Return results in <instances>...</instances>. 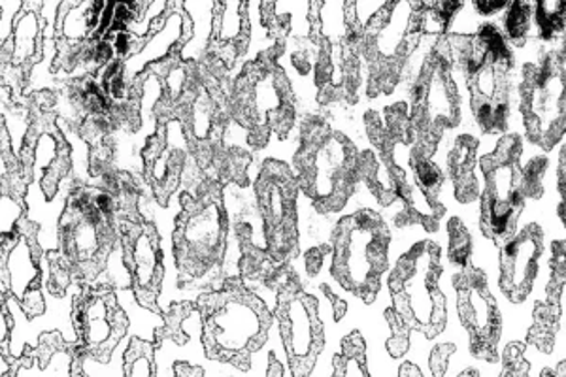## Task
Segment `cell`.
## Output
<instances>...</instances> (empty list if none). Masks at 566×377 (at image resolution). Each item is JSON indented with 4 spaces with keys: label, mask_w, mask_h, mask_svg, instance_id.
Returning a JSON list of instances; mask_svg holds the SVG:
<instances>
[{
    "label": "cell",
    "mask_w": 566,
    "mask_h": 377,
    "mask_svg": "<svg viewBox=\"0 0 566 377\" xmlns=\"http://www.w3.org/2000/svg\"><path fill=\"white\" fill-rule=\"evenodd\" d=\"M202 346L208 358L250 370L251 357L264 346L272 326L271 310L239 280L202 294Z\"/></svg>",
    "instance_id": "cell-1"
},
{
    "label": "cell",
    "mask_w": 566,
    "mask_h": 377,
    "mask_svg": "<svg viewBox=\"0 0 566 377\" xmlns=\"http://www.w3.org/2000/svg\"><path fill=\"white\" fill-rule=\"evenodd\" d=\"M227 208L219 187L181 197L176 218L175 256L184 287H213L227 259ZM210 289V291H212Z\"/></svg>",
    "instance_id": "cell-2"
},
{
    "label": "cell",
    "mask_w": 566,
    "mask_h": 377,
    "mask_svg": "<svg viewBox=\"0 0 566 377\" xmlns=\"http://www.w3.org/2000/svg\"><path fill=\"white\" fill-rule=\"evenodd\" d=\"M61 242L72 274L95 282L119 242L114 197L87 189L74 192L61 219Z\"/></svg>",
    "instance_id": "cell-3"
},
{
    "label": "cell",
    "mask_w": 566,
    "mask_h": 377,
    "mask_svg": "<svg viewBox=\"0 0 566 377\" xmlns=\"http://www.w3.org/2000/svg\"><path fill=\"white\" fill-rule=\"evenodd\" d=\"M357 155L352 142L325 123H314L298 155V184L322 211H338L355 187Z\"/></svg>",
    "instance_id": "cell-4"
},
{
    "label": "cell",
    "mask_w": 566,
    "mask_h": 377,
    "mask_svg": "<svg viewBox=\"0 0 566 377\" xmlns=\"http://www.w3.org/2000/svg\"><path fill=\"white\" fill-rule=\"evenodd\" d=\"M386 224L378 213L357 211L342 219L335 231L333 274L342 287L373 302L387 266Z\"/></svg>",
    "instance_id": "cell-5"
},
{
    "label": "cell",
    "mask_w": 566,
    "mask_h": 377,
    "mask_svg": "<svg viewBox=\"0 0 566 377\" xmlns=\"http://www.w3.org/2000/svg\"><path fill=\"white\" fill-rule=\"evenodd\" d=\"M437 250L431 243L413 248L399 262L391 277V314L412 333L434 338L446 325V304L438 293Z\"/></svg>",
    "instance_id": "cell-6"
},
{
    "label": "cell",
    "mask_w": 566,
    "mask_h": 377,
    "mask_svg": "<svg viewBox=\"0 0 566 377\" xmlns=\"http://www.w3.org/2000/svg\"><path fill=\"white\" fill-rule=\"evenodd\" d=\"M240 119L259 142L272 130L285 133L291 127L295 106L285 72L277 61L261 57L245 69L237 84Z\"/></svg>",
    "instance_id": "cell-7"
},
{
    "label": "cell",
    "mask_w": 566,
    "mask_h": 377,
    "mask_svg": "<svg viewBox=\"0 0 566 377\" xmlns=\"http://www.w3.org/2000/svg\"><path fill=\"white\" fill-rule=\"evenodd\" d=\"M276 317L293 377H310L325 347L317 301L295 280L277 287Z\"/></svg>",
    "instance_id": "cell-8"
},
{
    "label": "cell",
    "mask_w": 566,
    "mask_h": 377,
    "mask_svg": "<svg viewBox=\"0 0 566 377\" xmlns=\"http://www.w3.org/2000/svg\"><path fill=\"white\" fill-rule=\"evenodd\" d=\"M72 325L76 331L77 347L85 357L103 365L108 363L129 331V320L109 285H91L80 293L72 307Z\"/></svg>",
    "instance_id": "cell-9"
},
{
    "label": "cell",
    "mask_w": 566,
    "mask_h": 377,
    "mask_svg": "<svg viewBox=\"0 0 566 377\" xmlns=\"http://www.w3.org/2000/svg\"><path fill=\"white\" fill-rule=\"evenodd\" d=\"M296 179L280 163H266L258 181V206L269 240V261L282 264L296 250Z\"/></svg>",
    "instance_id": "cell-10"
},
{
    "label": "cell",
    "mask_w": 566,
    "mask_h": 377,
    "mask_svg": "<svg viewBox=\"0 0 566 377\" xmlns=\"http://www.w3.org/2000/svg\"><path fill=\"white\" fill-rule=\"evenodd\" d=\"M117 234L136 301L151 312H159L157 299L161 293L163 255L157 229L140 219L125 216L117 219Z\"/></svg>",
    "instance_id": "cell-11"
},
{
    "label": "cell",
    "mask_w": 566,
    "mask_h": 377,
    "mask_svg": "<svg viewBox=\"0 0 566 377\" xmlns=\"http://www.w3.org/2000/svg\"><path fill=\"white\" fill-rule=\"evenodd\" d=\"M527 127L544 144H554L566 133V72L549 57L528 77Z\"/></svg>",
    "instance_id": "cell-12"
},
{
    "label": "cell",
    "mask_w": 566,
    "mask_h": 377,
    "mask_svg": "<svg viewBox=\"0 0 566 377\" xmlns=\"http://www.w3.org/2000/svg\"><path fill=\"white\" fill-rule=\"evenodd\" d=\"M189 130L180 116L163 117L157 135L149 138L144 149V163L148 168L149 184L161 202L180 186L189 159Z\"/></svg>",
    "instance_id": "cell-13"
},
{
    "label": "cell",
    "mask_w": 566,
    "mask_h": 377,
    "mask_svg": "<svg viewBox=\"0 0 566 377\" xmlns=\"http://www.w3.org/2000/svg\"><path fill=\"white\" fill-rule=\"evenodd\" d=\"M193 34V23L184 4H170L163 18L161 25L149 32L144 45L133 55L123 61V74L127 77L138 76L157 63L170 57H180L181 50L189 44Z\"/></svg>",
    "instance_id": "cell-14"
},
{
    "label": "cell",
    "mask_w": 566,
    "mask_h": 377,
    "mask_svg": "<svg viewBox=\"0 0 566 377\" xmlns=\"http://www.w3.org/2000/svg\"><path fill=\"white\" fill-rule=\"evenodd\" d=\"M459 314L469 331L474 355L493 363L501 338V315L493 296L478 280H469L459 289Z\"/></svg>",
    "instance_id": "cell-15"
},
{
    "label": "cell",
    "mask_w": 566,
    "mask_h": 377,
    "mask_svg": "<svg viewBox=\"0 0 566 377\" xmlns=\"http://www.w3.org/2000/svg\"><path fill=\"white\" fill-rule=\"evenodd\" d=\"M20 302L29 320L44 312V299L40 293V264L34 255V245L21 232L8 251L2 248V291Z\"/></svg>",
    "instance_id": "cell-16"
},
{
    "label": "cell",
    "mask_w": 566,
    "mask_h": 377,
    "mask_svg": "<svg viewBox=\"0 0 566 377\" xmlns=\"http://www.w3.org/2000/svg\"><path fill=\"white\" fill-rule=\"evenodd\" d=\"M541 255V238L533 229L509 238L502 251V289L514 302H522L533 287Z\"/></svg>",
    "instance_id": "cell-17"
},
{
    "label": "cell",
    "mask_w": 566,
    "mask_h": 377,
    "mask_svg": "<svg viewBox=\"0 0 566 377\" xmlns=\"http://www.w3.org/2000/svg\"><path fill=\"white\" fill-rule=\"evenodd\" d=\"M244 2L231 0V2H216L213 12L212 52L216 61L231 69L232 61L239 57L244 50L250 34L248 15H245Z\"/></svg>",
    "instance_id": "cell-18"
},
{
    "label": "cell",
    "mask_w": 566,
    "mask_h": 377,
    "mask_svg": "<svg viewBox=\"0 0 566 377\" xmlns=\"http://www.w3.org/2000/svg\"><path fill=\"white\" fill-rule=\"evenodd\" d=\"M103 2L95 0H80V2H65L61 4L59 18V36L69 44H80L95 36L101 27L103 15L106 13Z\"/></svg>",
    "instance_id": "cell-19"
},
{
    "label": "cell",
    "mask_w": 566,
    "mask_h": 377,
    "mask_svg": "<svg viewBox=\"0 0 566 377\" xmlns=\"http://www.w3.org/2000/svg\"><path fill=\"white\" fill-rule=\"evenodd\" d=\"M42 4L25 2L13 23L12 42H10V55L8 61L13 66H25L33 63L39 55L40 36H42Z\"/></svg>",
    "instance_id": "cell-20"
},
{
    "label": "cell",
    "mask_w": 566,
    "mask_h": 377,
    "mask_svg": "<svg viewBox=\"0 0 566 377\" xmlns=\"http://www.w3.org/2000/svg\"><path fill=\"white\" fill-rule=\"evenodd\" d=\"M63 142H61V135H59L52 123H48L42 130H40L36 138H34L33 147V178L40 181L42 191L45 187L50 186V181L55 179V186L59 184V179L63 178L66 167L63 165Z\"/></svg>",
    "instance_id": "cell-21"
},
{
    "label": "cell",
    "mask_w": 566,
    "mask_h": 377,
    "mask_svg": "<svg viewBox=\"0 0 566 377\" xmlns=\"http://www.w3.org/2000/svg\"><path fill=\"white\" fill-rule=\"evenodd\" d=\"M333 377H370L367 365V346L359 333L342 339L340 353L333 360Z\"/></svg>",
    "instance_id": "cell-22"
},
{
    "label": "cell",
    "mask_w": 566,
    "mask_h": 377,
    "mask_svg": "<svg viewBox=\"0 0 566 377\" xmlns=\"http://www.w3.org/2000/svg\"><path fill=\"white\" fill-rule=\"evenodd\" d=\"M187 130L197 142H205L210 138L213 128V119H216V104H213L212 95L205 85H199L195 90L191 103L187 104Z\"/></svg>",
    "instance_id": "cell-23"
},
{
    "label": "cell",
    "mask_w": 566,
    "mask_h": 377,
    "mask_svg": "<svg viewBox=\"0 0 566 377\" xmlns=\"http://www.w3.org/2000/svg\"><path fill=\"white\" fill-rule=\"evenodd\" d=\"M123 376L155 377V344L142 338H130L123 355Z\"/></svg>",
    "instance_id": "cell-24"
},
{
    "label": "cell",
    "mask_w": 566,
    "mask_h": 377,
    "mask_svg": "<svg viewBox=\"0 0 566 377\" xmlns=\"http://www.w3.org/2000/svg\"><path fill=\"white\" fill-rule=\"evenodd\" d=\"M193 312L195 307L187 306V304L170 307V312L165 317V326L155 333V346H161L163 342H167V339H172L178 346H184L187 336L181 331V323L187 320V315H191Z\"/></svg>",
    "instance_id": "cell-25"
},
{
    "label": "cell",
    "mask_w": 566,
    "mask_h": 377,
    "mask_svg": "<svg viewBox=\"0 0 566 377\" xmlns=\"http://www.w3.org/2000/svg\"><path fill=\"white\" fill-rule=\"evenodd\" d=\"M501 377H528V363L522 344H510L502 355Z\"/></svg>",
    "instance_id": "cell-26"
},
{
    "label": "cell",
    "mask_w": 566,
    "mask_h": 377,
    "mask_svg": "<svg viewBox=\"0 0 566 377\" xmlns=\"http://www.w3.org/2000/svg\"><path fill=\"white\" fill-rule=\"evenodd\" d=\"M450 256L459 264L469 261L470 238L463 229V224H451L450 231Z\"/></svg>",
    "instance_id": "cell-27"
},
{
    "label": "cell",
    "mask_w": 566,
    "mask_h": 377,
    "mask_svg": "<svg viewBox=\"0 0 566 377\" xmlns=\"http://www.w3.org/2000/svg\"><path fill=\"white\" fill-rule=\"evenodd\" d=\"M21 213H23V208H21L20 200H15V197L12 195H2V237H10L13 231V227L20 223Z\"/></svg>",
    "instance_id": "cell-28"
},
{
    "label": "cell",
    "mask_w": 566,
    "mask_h": 377,
    "mask_svg": "<svg viewBox=\"0 0 566 377\" xmlns=\"http://www.w3.org/2000/svg\"><path fill=\"white\" fill-rule=\"evenodd\" d=\"M175 377H205V370L189 363H176Z\"/></svg>",
    "instance_id": "cell-29"
},
{
    "label": "cell",
    "mask_w": 566,
    "mask_h": 377,
    "mask_svg": "<svg viewBox=\"0 0 566 377\" xmlns=\"http://www.w3.org/2000/svg\"><path fill=\"white\" fill-rule=\"evenodd\" d=\"M555 306H557V314H559V321H563L566 325V282L560 283L557 296H555Z\"/></svg>",
    "instance_id": "cell-30"
},
{
    "label": "cell",
    "mask_w": 566,
    "mask_h": 377,
    "mask_svg": "<svg viewBox=\"0 0 566 377\" xmlns=\"http://www.w3.org/2000/svg\"><path fill=\"white\" fill-rule=\"evenodd\" d=\"M266 377H283L282 365L277 363L276 357H274V355H271V366H269Z\"/></svg>",
    "instance_id": "cell-31"
},
{
    "label": "cell",
    "mask_w": 566,
    "mask_h": 377,
    "mask_svg": "<svg viewBox=\"0 0 566 377\" xmlns=\"http://www.w3.org/2000/svg\"><path fill=\"white\" fill-rule=\"evenodd\" d=\"M399 377H421V371L412 365V363H406L400 368Z\"/></svg>",
    "instance_id": "cell-32"
},
{
    "label": "cell",
    "mask_w": 566,
    "mask_h": 377,
    "mask_svg": "<svg viewBox=\"0 0 566 377\" xmlns=\"http://www.w3.org/2000/svg\"><path fill=\"white\" fill-rule=\"evenodd\" d=\"M560 187H563V197L566 202V147L563 149V159H560Z\"/></svg>",
    "instance_id": "cell-33"
},
{
    "label": "cell",
    "mask_w": 566,
    "mask_h": 377,
    "mask_svg": "<svg viewBox=\"0 0 566 377\" xmlns=\"http://www.w3.org/2000/svg\"><path fill=\"white\" fill-rule=\"evenodd\" d=\"M542 377H566V363H560L555 370L544 371Z\"/></svg>",
    "instance_id": "cell-34"
},
{
    "label": "cell",
    "mask_w": 566,
    "mask_h": 377,
    "mask_svg": "<svg viewBox=\"0 0 566 377\" xmlns=\"http://www.w3.org/2000/svg\"><path fill=\"white\" fill-rule=\"evenodd\" d=\"M459 377H478V374L476 371H464L463 376H459Z\"/></svg>",
    "instance_id": "cell-35"
}]
</instances>
